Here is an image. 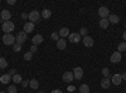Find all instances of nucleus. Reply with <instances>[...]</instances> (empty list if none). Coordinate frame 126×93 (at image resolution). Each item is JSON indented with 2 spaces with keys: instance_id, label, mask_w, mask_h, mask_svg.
<instances>
[{
  "instance_id": "nucleus-1",
  "label": "nucleus",
  "mask_w": 126,
  "mask_h": 93,
  "mask_svg": "<svg viewBox=\"0 0 126 93\" xmlns=\"http://www.w3.org/2000/svg\"><path fill=\"white\" fill-rule=\"evenodd\" d=\"M15 29V25L13 22H4L3 23V30H4V33L5 34H12V32Z\"/></svg>"
},
{
  "instance_id": "nucleus-2",
  "label": "nucleus",
  "mask_w": 126,
  "mask_h": 93,
  "mask_svg": "<svg viewBox=\"0 0 126 93\" xmlns=\"http://www.w3.org/2000/svg\"><path fill=\"white\" fill-rule=\"evenodd\" d=\"M28 19L30 20V23H38L39 22V19H40V13L37 12V10H33V12H30L28 14Z\"/></svg>"
},
{
  "instance_id": "nucleus-3",
  "label": "nucleus",
  "mask_w": 126,
  "mask_h": 93,
  "mask_svg": "<svg viewBox=\"0 0 126 93\" xmlns=\"http://www.w3.org/2000/svg\"><path fill=\"white\" fill-rule=\"evenodd\" d=\"M3 43L5 45H14L15 44V37L13 34H4L3 37Z\"/></svg>"
},
{
  "instance_id": "nucleus-4",
  "label": "nucleus",
  "mask_w": 126,
  "mask_h": 93,
  "mask_svg": "<svg viewBox=\"0 0 126 93\" xmlns=\"http://www.w3.org/2000/svg\"><path fill=\"white\" fill-rule=\"evenodd\" d=\"M27 38H28V35H27V33L25 32H19L18 34H16V37H15V42L18 43V44H24L25 42H27Z\"/></svg>"
},
{
  "instance_id": "nucleus-5",
  "label": "nucleus",
  "mask_w": 126,
  "mask_h": 93,
  "mask_svg": "<svg viewBox=\"0 0 126 93\" xmlns=\"http://www.w3.org/2000/svg\"><path fill=\"white\" fill-rule=\"evenodd\" d=\"M98 15L101 16V19H107L110 15V10L107 6H101L98 9Z\"/></svg>"
},
{
  "instance_id": "nucleus-6",
  "label": "nucleus",
  "mask_w": 126,
  "mask_h": 93,
  "mask_svg": "<svg viewBox=\"0 0 126 93\" xmlns=\"http://www.w3.org/2000/svg\"><path fill=\"white\" fill-rule=\"evenodd\" d=\"M93 44H94V40H93L92 37H90V35L83 37V45L85 47L90 48V47H93Z\"/></svg>"
},
{
  "instance_id": "nucleus-7",
  "label": "nucleus",
  "mask_w": 126,
  "mask_h": 93,
  "mask_svg": "<svg viewBox=\"0 0 126 93\" xmlns=\"http://www.w3.org/2000/svg\"><path fill=\"white\" fill-rule=\"evenodd\" d=\"M73 76H75V79L79 80L83 77V69L81 67H76L75 69H73Z\"/></svg>"
},
{
  "instance_id": "nucleus-8",
  "label": "nucleus",
  "mask_w": 126,
  "mask_h": 93,
  "mask_svg": "<svg viewBox=\"0 0 126 93\" xmlns=\"http://www.w3.org/2000/svg\"><path fill=\"white\" fill-rule=\"evenodd\" d=\"M68 39L71 43H78V42H81V35L78 33H71L68 35Z\"/></svg>"
},
{
  "instance_id": "nucleus-9",
  "label": "nucleus",
  "mask_w": 126,
  "mask_h": 93,
  "mask_svg": "<svg viewBox=\"0 0 126 93\" xmlns=\"http://www.w3.org/2000/svg\"><path fill=\"white\" fill-rule=\"evenodd\" d=\"M73 78H75L73 72H66V73H63V76H62V79L64 82H67V83H71V82L73 80Z\"/></svg>"
},
{
  "instance_id": "nucleus-10",
  "label": "nucleus",
  "mask_w": 126,
  "mask_h": 93,
  "mask_svg": "<svg viewBox=\"0 0 126 93\" xmlns=\"http://www.w3.org/2000/svg\"><path fill=\"white\" fill-rule=\"evenodd\" d=\"M120 60H121V53L120 52H115V53H112V55L110 57L111 63H119Z\"/></svg>"
},
{
  "instance_id": "nucleus-11",
  "label": "nucleus",
  "mask_w": 126,
  "mask_h": 93,
  "mask_svg": "<svg viewBox=\"0 0 126 93\" xmlns=\"http://www.w3.org/2000/svg\"><path fill=\"white\" fill-rule=\"evenodd\" d=\"M111 82H112L115 86H120V84H121V82H122V77H121V74H113L112 78H111Z\"/></svg>"
},
{
  "instance_id": "nucleus-12",
  "label": "nucleus",
  "mask_w": 126,
  "mask_h": 93,
  "mask_svg": "<svg viewBox=\"0 0 126 93\" xmlns=\"http://www.w3.org/2000/svg\"><path fill=\"white\" fill-rule=\"evenodd\" d=\"M10 18H12V14H10V12L8 9H3L1 12V20H4V22H9Z\"/></svg>"
},
{
  "instance_id": "nucleus-13",
  "label": "nucleus",
  "mask_w": 126,
  "mask_h": 93,
  "mask_svg": "<svg viewBox=\"0 0 126 93\" xmlns=\"http://www.w3.org/2000/svg\"><path fill=\"white\" fill-rule=\"evenodd\" d=\"M34 30V24L33 23H30V22H28V23H25L24 24V32L28 34V33H32Z\"/></svg>"
},
{
  "instance_id": "nucleus-14",
  "label": "nucleus",
  "mask_w": 126,
  "mask_h": 93,
  "mask_svg": "<svg viewBox=\"0 0 126 93\" xmlns=\"http://www.w3.org/2000/svg\"><path fill=\"white\" fill-rule=\"evenodd\" d=\"M43 43V37H42L40 34H37V35H34L33 37V44L34 45H39V44H42Z\"/></svg>"
},
{
  "instance_id": "nucleus-15",
  "label": "nucleus",
  "mask_w": 126,
  "mask_h": 93,
  "mask_svg": "<svg viewBox=\"0 0 126 93\" xmlns=\"http://www.w3.org/2000/svg\"><path fill=\"white\" fill-rule=\"evenodd\" d=\"M110 86H111V79H110V78H103V79L101 80V87H102L103 89L110 88Z\"/></svg>"
},
{
  "instance_id": "nucleus-16",
  "label": "nucleus",
  "mask_w": 126,
  "mask_h": 93,
  "mask_svg": "<svg viewBox=\"0 0 126 93\" xmlns=\"http://www.w3.org/2000/svg\"><path fill=\"white\" fill-rule=\"evenodd\" d=\"M107 20H109V23L117 24V23L120 22V18H119L117 15H115V14H110V15H109V18H107Z\"/></svg>"
},
{
  "instance_id": "nucleus-17",
  "label": "nucleus",
  "mask_w": 126,
  "mask_h": 93,
  "mask_svg": "<svg viewBox=\"0 0 126 93\" xmlns=\"http://www.w3.org/2000/svg\"><path fill=\"white\" fill-rule=\"evenodd\" d=\"M66 47H67V42L63 38H61L58 42H57V48L59 50H63V49H66Z\"/></svg>"
},
{
  "instance_id": "nucleus-18",
  "label": "nucleus",
  "mask_w": 126,
  "mask_h": 93,
  "mask_svg": "<svg viewBox=\"0 0 126 93\" xmlns=\"http://www.w3.org/2000/svg\"><path fill=\"white\" fill-rule=\"evenodd\" d=\"M10 80H12V76H9V74H3V76H0V82H1L3 84H8Z\"/></svg>"
},
{
  "instance_id": "nucleus-19",
  "label": "nucleus",
  "mask_w": 126,
  "mask_h": 93,
  "mask_svg": "<svg viewBox=\"0 0 126 93\" xmlns=\"http://www.w3.org/2000/svg\"><path fill=\"white\" fill-rule=\"evenodd\" d=\"M58 34H59V37H62L63 39H64V37H68L71 33H69V29L68 28H62L59 32H58Z\"/></svg>"
},
{
  "instance_id": "nucleus-20",
  "label": "nucleus",
  "mask_w": 126,
  "mask_h": 93,
  "mask_svg": "<svg viewBox=\"0 0 126 93\" xmlns=\"http://www.w3.org/2000/svg\"><path fill=\"white\" fill-rule=\"evenodd\" d=\"M50 15H52V12H50L49 9H44L43 12L40 13V16L43 18V19H49V18H50Z\"/></svg>"
},
{
  "instance_id": "nucleus-21",
  "label": "nucleus",
  "mask_w": 126,
  "mask_h": 93,
  "mask_svg": "<svg viewBox=\"0 0 126 93\" xmlns=\"http://www.w3.org/2000/svg\"><path fill=\"white\" fill-rule=\"evenodd\" d=\"M29 86H30L32 89H38L39 83H38V80H37V79H30V80H29Z\"/></svg>"
},
{
  "instance_id": "nucleus-22",
  "label": "nucleus",
  "mask_w": 126,
  "mask_h": 93,
  "mask_svg": "<svg viewBox=\"0 0 126 93\" xmlns=\"http://www.w3.org/2000/svg\"><path fill=\"white\" fill-rule=\"evenodd\" d=\"M109 20L107 19H101L100 20V28H102V29H106L107 27H109Z\"/></svg>"
},
{
  "instance_id": "nucleus-23",
  "label": "nucleus",
  "mask_w": 126,
  "mask_h": 93,
  "mask_svg": "<svg viewBox=\"0 0 126 93\" xmlns=\"http://www.w3.org/2000/svg\"><path fill=\"white\" fill-rule=\"evenodd\" d=\"M79 93H90V87L87 84L79 86Z\"/></svg>"
},
{
  "instance_id": "nucleus-24",
  "label": "nucleus",
  "mask_w": 126,
  "mask_h": 93,
  "mask_svg": "<svg viewBox=\"0 0 126 93\" xmlns=\"http://www.w3.org/2000/svg\"><path fill=\"white\" fill-rule=\"evenodd\" d=\"M125 50H126V43H125V42H122V43H120V44L117 45V52L122 53V52H125Z\"/></svg>"
},
{
  "instance_id": "nucleus-25",
  "label": "nucleus",
  "mask_w": 126,
  "mask_h": 93,
  "mask_svg": "<svg viewBox=\"0 0 126 93\" xmlns=\"http://www.w3.org/2000/svg\"><path fill=\"white\" fill-rule=\"evenodd\" d=\"M6 67H8V62H6V59L3 58V57H0V68H6Z\"/></svg>"
},
{
  "instance_id": "nucleus-26",
  "label": "nucleus",
  "mask_w": 126,
  "mask_h": 93,
  "mask_svg": "<svg viewBox=\"0 0 126 93\" xmlns=\"http://www.w3.org/2000/svg\"><path fill=\"white\" fill-rule=\"evenodd\" d=\"M13 82L14 83H22V77H20L19 74H15L13 77Z\"/></svg>"
},
{
  "instance_id": "nucleus-27",
  "label": "nucleus",
  "mask_w": 126,
  "mask_h": 93,
  "mask_svg": "<svg viewBox=\"0 0 126 93\" xmlns=\"http://www.w3.org/2000/svg\"><path fill=\"white\" fill-rule=\"evenodd\" d=\"M102 74H103L105 78H109V76H110V69H109V68H103V69H102Z\"/></svg>"
},
{
  "instance_id": "nucleus-28",
  "label": "nucleus",
  "mask_w": 126,
  "mask_h": 93,
  "mask_svg": "<svg viewBox=\"0 0 126 93\" xmlns=\"http://www.w3.org/2000/svg\"><path fill=\"white\" fill-rule=\"evenodd\" d=\"M32 58H33V53H32V52H28V53L24 54V59L25 60H32Z\"/></svg>"
},
{
  "instance_id": "nucleus-29",
  "label": "nucleus",
  "mask_w": 126,
  "mask_h": 93,
  "mask_svg": "<svg viewBox=\"0 0 126 93\" xmlns=\"http://www.w3.org/2000/svg\"><path fill=\"white\" fill-rule=\"evenodd\" d=\"M78 34H79L81 37H86V35H87V29H86V28H81Z\"/></svg>"
},
{
  "instance_id": "nucleus-30",
  "label": "nucleus",
  "mask_w": 126,
  "mask_h": 93,
  "mask_svg": "<svg viewBox=\"0 0 126 93\" xmlns=\"http://www.w3.org/2000/svg\"><path fill=\"white\" fill-rule=\"evenodd\" d=\"M18 91H16V87L15 86H9V88H8V93H16Z\"/></svg>"
},
{
  "instance_id": "nucleus-31",
  "label": "nucleus",
  "mask_w": 126,
  "mask_h": 93,
  "mask_svg": "<svg viewBox=\"0 0 126 93\" xmlns=\"http://www.w3.org/2000/svg\"><path fill=\"white\" fill-rule=\"evenodd\" d=\"M50 38L53 39V40H57V42H58V40L61 39V38H59V34H58V33H52Z\"/></svg>"
},
{
  "instance_id": "nucleus-32",
  "label": "nucleus",
  "mask_w": 126,
  "mask_h": 93,
  "mask_svg": "<svg viewBox=\"0 0 126 93\" xmlns=\"http://www.w3.org/2000/svg\"><path fill=\"white\" fill-rule=\"evenodd\" d=\"M13 49H14V52H20V49H22V45L18 44V43H15V44L13 45Z\"/></svg>"
},
{
  "instance_id": "nucleus-33",
  "label": "nucleus",
  "mask_w": 126,
  "mask_h": 93,
  "mask_svg": "<svg viewBox=\"0 0 126 93\" xmlns=\"http://www.w3.org/2000/svg\"><path fill=\"white\" fill-rule=\"evenodd\" d=\"M8 74H9V76H13V77H14V76L16 74V69H14V68H13V69H10Z\"/></svg>"
},
{
  "instance_id": "nucleus-34",
  "label": "nucleus",
  "mask_w": 126,
  "mask_h": 93,
  "mask_svg": "<svg viewBox=\"0 0 126 93\" xmlns=\"http://www.w3.org/2000/svg\"><path fill=\"white\" fill-rule=\"evenodd\" d=\"M37 50H38V48H37V45H34V44H33V45H32V47H30V52H32V53H35V52H37Z\"/></svg>"
},
{
  "instance_id": "nucleus-35",
  "label": "nucleus",
  "mask_w": 126,
  "mask_h": 93,
  "mask_svg": "<svg viewBox=\"0 0 126 93\" xmlns=\"http://www.w3.org/2000/svg\"><path fill=\"white\" fill-rule=\"evenodd\" d=\"M22 84H23V87L29 86V80H22Z\"/></svg>"
},
{
  "instance_id": "nucleus-36",
  "label": "nucleus",
  "mask_w": 126,
  "mask_h": 93,
  "mask_svg": "<svg viewBox=\"0 0 126 93\" xmlns=\"http://www.w3.org/2000/svg\"><path fill=\"white\" fill-rule=\"evenodd\" d=\"M75 89H76V88H75V86H69V87H68V92H69V93H71V92H73Z\"/></svg>"
},
{
  "instance_id": "nucleus-37",
  "label": "nucleus",
  "mask_w": 126,
  "mask_h": 93,
  "mask_svg": "<svg viewBox=\"0 0 126 93\" xmlns=\"http://www.w3.org/2000/svg\"><path fill=\"white\" fill-rule=\"evenodd\" d=\"M8 4L9 5H14L15 4V0H8Z\"/></svg>"
},
{
  "instance_id": "nucleus-38",
  "label": "nucleus",
  "mask_w": 126,
  "mask_h": 93,
  "mask_svg": "<svg viewBox=\"0 0 126 93\" xmlns=\"http://www.w3.org/2000/svg\"><path fill=\"white\" fill-rule=\"evenodd\" d=\"M22 19H28V14L27 13H22Z\"/></svg>"
},
{
  "instance_id": "nucleus-39",
  "label": "nucleus",
  "mask_w": 126,
  "mask_h": 93,
  "mask_svg": "<svg viewBox=\"0 0 126 93\" xmlns=\"http://www.w3.org/2000/svg\"><path fill=\"white\" fill-rule=\"evenodd\" d=\"M52 93H62L61 89H54V91H52Z\"/></svg>"
},
{
  "instance_id": "nucleus-40",
  "label": "nucleus",
  "mask_w": 126,
  "mask_h": 93,
  "mask_svg": "<svg viewBox=\"0 0 126 93\" xmlns=\"http://www.w3.org/2000/svg\"><path fill=\"white\" fill-rule=\"evenodd\" d=\"M121 77H122V79H126V72H124V73L121 74Z\"/></svg>"
},
{
  "instance_id": "nucleus-41",
  "label": "nucleus",
  "mask_w": 126,
  "mask_h": 93,
  "mask_svg": "<svg viewBox=\"0 0 126 93\" xmlns=\"http://www.w3.org/2000/svg\"><path fill=\"white\" fill-rule=\"evenodd\" d=\"M122 38H124V40H126V30H125L124 34H122Z\"/></svg>"
},
{
  "instance_id": "nucleus-42",
  "label": "nucleus",
  "mask_w": 126,
  "mask_h": 93,
  "mask_svg": "<svg viewBox=\"0 0 126 93\" xmlns=\"http://www.w3.org/2000/svg\"><path fill=\"white\" fill-rule=\"evenodd\" d=\"M37 93H46V92H43V91H40V92H37Z\"/></svg>"
},
{
  "instance_id": "nucleus-43",
  "label": "nucleus",
  "mask_w": 126,
  "mask_h": 93,
  "mask_svg": "<svg viewBox=\"0 0 126 93\" xmlns=\"http://www.w3.org/2000/svg\"><path fill=\"white\" fill-rule=\"evenodd\" d=\"M0 93H5V92H0Z\"/></svg>"
},
{
  "instance_id": "nucleus-44",
  "label": "nucleus",
  "mask_w": 126,
  "mask_h": 93,
  "mask_svg": "<svg viewBox=\"0 0 126 93\" xmlns=\"http://www.w3.org/2000/svg\"><path fill=\"white\" fill-rule=\"evenodd\" d=\"M125 27H126V25H125Z\"/></svg>"
}]
</instances>
